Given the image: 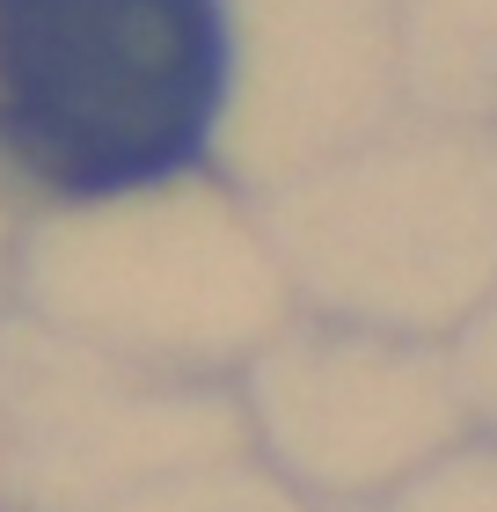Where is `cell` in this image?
<instances>
[{
	"instance_id": "1",
	"label": "cell",
	"mask_w": 497,
	"mask_h": 512,
	"mask_svg": "<svg viewBox=\"0 0 497 512\" xmlns=\"http://www.w3.org/2000/svg\"><path fill=\"white\" fill-rule=\"evenodd\" d=\"M227 88L220 0H0V154L110 198L191 169Z\"/></svg>"
}]
</instances>
